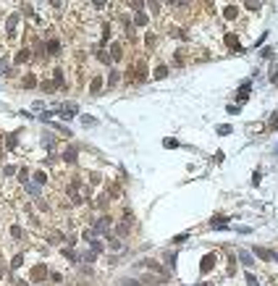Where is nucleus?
Here are the masks:
<instances>
[{
    "mask_svg": "<svg viewBox=\"0 0 278 286\" xmlns=\"http://www.w3.org/2000/svg\"><path fill=\"white\" fill-rule=\"evenodd\" d=\"M165 74H168L165 66H158V68H155V76H165Z\"/></svg>",
    "mask_w": 278,
    "mask_h": 286,
    "instance_id": "obj_2",
    "label": "nucleus"
},
{
    "mask_svg": "<svg viewBox=\"0 0 278 286\" xmlns=\"http://www.w3.org/2000/svg\"><path fill=\"white\" fill-rule=\"evenodd\" d=\"M239 257H241V260H244V265H252V255H249V252H241V255H239Z\"/></svg>",
    "mask_w": 278,
    "mask_h": 286,
    "instance_id": "obj_1",
    "label": "nucleus"
}]
</instances>
